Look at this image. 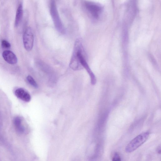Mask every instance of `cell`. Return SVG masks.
<instances>
[{"label":"cell","instance_id":"8fae6325","mask_svg":"<svg viewBox=\"0 0 161 161\" xmlns=\"http://www.w3.org/2000/svg\"><path fill=\"white\" fill-rule=\"evenodd\" d=\"M27 80L29 83L33 87L37 88L38 86L34 78L31 75H28L27 77Z\"/></svg>","mask_w":161,"mask_h":161},{"label":"cell","instance_id":"8992f818","mask_svg":"<svg viewBox=\"0 0 161 161\" xmlns=\"http://www.w3.org/2000/svg\"><path fill=\"white\" fill-rule=\"evenodd\" d=\"M85 6L86 9L95 18L98 17L102 10L101 7L97 4L91 2L85 1Z\"/></svg>","mask_w":161,"mask_h":161},{"label":"cell","instance_id":"30bf717a","mask_svg":"<svg viewBox=\"0 0 161 161\" xmlns=\"http://www.w3.org/2000/svg\"><path fill=\"white\" fill-rule=\"evenodd\" d=\"M14 123L16 130L18 132L22 133L24 131L25 128L22 124V119L19 117H15L14 120Z\"/></svg>","mask_w":161,"mask_h":161},{"label":"cell","instance_id":"7a4b0ae2","mask_svg":"<svg viewBox=\"0 0 161 161\" xmlns=\"http://www.w3.org/2000/svg\"><path fill=\"white\" fill-rule=\"evenodd\" d=\"M50 11L52 18L56 29L60 33L64 34L65 30L60 18L55 0H50Z\"/></svg>","mask_w":161,"mask_h":161},{"label":"cell","instance_id":"6da1fadb","mask_svg":"<svg viewBox=\"0 0 161 161\" xmlns=\"http://www.w3.org/2000/svg\"><path fill=\"white\" fill-rule=\"evenodd\" d=\"M149 136V133L146 132L137 136L127 144L125 148V152L130 153L135 150L146 141Z\"/></svg>","mask_w":161,"mask_h":161},{"label":"cell","instance_id":"5b68a950","mask_svg":"<svg viewBox=\"0 0 161 161\" xmlns=\"http://www.w3.org/2000/svg\"><path fill=\"white\" fill-rule=\"evenodd\" d=\"M69 66L72 69L75 70H79L83 69L78 55L77 47L75 45H74L73 53Z\"/></svg>","mask_w":161,"mask_h":161},{"label":"cell","instance_id":"52a82bcc","mask_svg":"<svg viewBox=\"0 0 161 161\" xmlns=\"http://www.w3.org/2000/svg\"><path fill=\"white\" fill-rule=\"evenodd\" d=\"M15 94L18 98L25 102H29L31 100L30 94L22 88H19L16 90Z\"/></svg>","mask_w":161,"mask_h":161},{"label":"cell","instance_id":"ba28073f","mask_svg":"<svg viewBox=\"0 0 161 161\" xmlns=\"http://www.w3.org/2000/svg\"><path fill=\"white\" fill-rule=\"evenodd\" d=\"M2 56L4 60L9 64H14L17 62V58L16 56L10 51H4L3 53Z\"/></svg>","mask_w":161,"mask_h":161},{"label":"cell","instance_id":"3957f363","mask_svg":"<svg viewBox=\"0 0 161 161\" xmlns=\"http://www.w3.org/2000/svg\"><path fill=\"white\" fill-rule=\"evenodd\" d=\"M83 49L82 44L80 45L78 49V55L81 64L83 68L85 69L90 76L91 84L92 85H94L96 83V78L84 57Z\"/></svg>","mask_w":161,"mask_h":161},{"label":"cell","instance_id":"5bb4252c","mask_svg":"<svg viewBox=\"0 0 161 161\" xmlns=\"http://www.w3.org/2000/svg\"><path fill=\"white\" fill-rule=\"evenodd\" d=\"M157 152L158 153L160 154L161 149H160V146L158 147V148H157Z\"/></svg>","mask_w":161,"mask_h":161},{"label":"cell","instance_id":"9c48e42d","mask_svg":"<svg viewBox=\"0 0 161 161\" xmlns=\"http://www.w3.org/2000/svg\"><path fill=\"white\" fill-rule=\"evenodd\" d=\"M23 9L22 4H20L17 9L15 19L14 25L17 27L19 24L22 18Z\"/></svg>","mask_w":161,"mask_h":161},{"label":"cell","instance_id":"4fadbf2b","mask_svg":"<svg viewBox=\"0 0 161 161\" xmlns=\"http://www.w3.org/2000/svg\"><path fill=\"white\" fill-rule=\"evenodd\" d=\"M112 160L114 161H118L121 160V158L119 154L117 152L114 153L112 158Z\"/></svg>","mask_w":161,"mask_h":161},{"label":"cell","instance_id":"277c9868","mask_svg":"<svg viewBox=\"0 0 161 161\" xmlns=\"http://www.w3.org/2000/svg\"><path fill=\"white\" fill-rule=\"evenodd\" d=\"M34 36L33 31L30 27L25 30L23 36V42L25 49L28 51H31L33 47Z\"/></svg>","mask_w":161,"mask_h":161},{"label":"cell","instance_id":"7c38bea8","mask_svg":"<svg viewBox=\"0 0 161 161\" xmlns=\"http://www.w3.org/2000/svg\"><path fill=\"white\" fill-rule=\"evenodd\" d=\"M1 45L2 47L4 48H9L11 47L10 43L5 40H3L2 41Z\"/></svg>","mask_w":161,"mask_h":161}]
</instances>
